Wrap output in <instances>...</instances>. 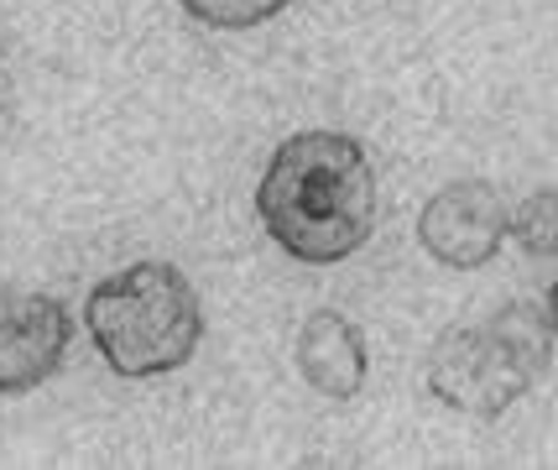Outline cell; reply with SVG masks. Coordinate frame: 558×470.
Returning <instances> with one entry per match:
<instances>
[{"label":"cell","instance_id":"obj_5","mask_svg":"<svg viewBox=\"0 0 558 470\" xmlns=\"http://www.w3.org/2000/svg\"><path fill=\"white\" fill-rule=\"evenodd\" d=\"M69 309L48 293L0 288V393L43 387L69 355Z\"/></svg>","mask_w":558,"mask_h":470},{"label":"cell","instance_id":"obj_2","mask_svg":"<svg viewBox=\"0 0 558 470\" xmlns=\"http://www.w3.org/2000/svg\"><path fill=\"white\" fill-rule=\"evenodd\" d=\"M89 340L116 376H162L194 361L204 340V309L194 282L168 262H136L105 277L89 303Z\"/></svg>","mask_w":558,"mask_h":470},{"label":"cell","instance_id":"obj_8","mask_svg":"<svg viewBox=\"0 0 558 470\" xmlns=\"http://www.w3.org/2000/svg\"><path fill=\"white\" fill-rule=\"evenodd\" d=\"M511 230H517L522 251H533V256H554V241H558V194L554 189H537V194L517 209Z\"/></svg>","mask_w":558,"mask_h":470},{"label":"cell","instance_id":"obj_6","mask_svg":"<svg viewBox=\"0 0 558 470\" xmlns=\"http://www.w3.org/2000/svg\"><path fill=\"white\" fill-rule=\"evenodd\" d=\"M298 372L324 397H355L365 387V335L344 314L318 309L298 335Z\"/></svg>","mask_w":558,"mask_h":470},{"label":"cell","instance_id":"obj_1","mask_svg":"<svg viewBox=\"0 0 558 470\" xmlns=\"http://www.w3.org/2000/svg\"><path fill=\"white\" fill-rule=\"evenodd\" d=\"M256 215L292 262L329 267L371 241L376 173L344 131H298L271 152L256 183Z\"/></svg>","mask_w":558,"mask_h":470},{"label":"cell","instance_id":"obj_7","mask_svg":"<svg viewBox=\"0 0 558 470\" xmlns=\"http://www.w3.org/2000/svg\"><path fill=\"white\" fill-rule=\"evenodd\" d=\"M178 5L204 26L245 32V26H262V22H271V16H282L292 0H178Z\"/></svg>","mask_w":558,"mask_h":470},{"label":"cell","instance_id":"obj_4","mask_svg":"<svg viewBox=\"0 0 558 470\" xmlns=\"http://www.w3.org/2000/svg\"><path fill=\"white\" fill-rule=\"evenodd\" d=\"M417 236H423V246H428L434 262L460 267V273H475V267H486L490 256L501 251V241L511 236V209L490 183L464 178V183L438 189V194L423 204Z\"/></svg>","mask_w":558,"mask_h":470},{"label":"cell","instance_id":"obj_3","mask_svg":"<svg viewBox=\"0 0 558 470\" xmlns=\"http://www.w3.org/2000/svg\"><path fill=\"white\" fill-rule=\"evenodd\" d=\"M554 320L543 303H507L486 324H454L434 346L428 387L470 419H496L548 372Z\"/></svg>","mask_w":558,"mask_h":470}]
</instances>
